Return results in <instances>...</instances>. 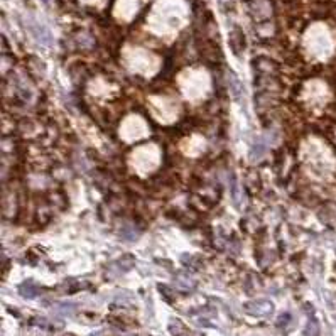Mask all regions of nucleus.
I'll use <instances>...</instances> for the list:
<instances>
[{
    "label": "nucleus",
    "mask_w": 336,
    "mask_h": 336,
    "mask_svg": "<svg viewBox=\"0 0 336 336\" xmlns=\"http://www.w3.org/2000/svg\"><path fill=\"white\" fill-rule=\"evenodd\" d=\"M274 306L269 301H250L245 304V311L248 314H257V316H264V314H270Z\"/></svg>",
    "instance_id": "1"
},
{
    "label": "nucleus",
    "mask_w": 336,
    "mask_h": 336,
    "mask_svg": "<svg viewBox=\"0 0 336 336\" xmlns=\"http://www.w3.org/2000/svg\"><path fill=\"white\" fill-rule=\"evenodd\" d=\"M230 48L237 56H240L245 49V36L239 27H235L230 34Z\"/></svg>",
    "instance_id": "2"
},
{
    "label": "nucleus",
    "mask_w": 336,
    "mask_h": 336,
    "mask_svg": "<svg viewBox=\"0 0 336 336\" xmlns=\"http://www.w3.org/2000/svg\"><path fill=\"white\" fill-rule=\"evenodd\" d=\"M19 294L22 297H26V299H32V297H36V296H39L41 294V289L38 288V286H34L32 282H22V284L19 286Z\"/></svg>",
    "instance_id": "3"
},
{
    "label": "nucleus",
    "mask_w": 336,
    "mask_h": 336,
    "mask_svg": "<svg viewBox=\"0 0 336 336\" xmlns=\"http://www.w3.org/2000/svg\"><path fill=\"white\" fill-rule=\"evenodd\" d=\"M31 32L32 34L38 38L41 43H44V44H51V36H49V32L44 29L43 26H39V24H36V22H32L31 24Z\"/></svg>",
    "instance_id": "4"
},
{
    "label": "nucleus",
    "mask_w": 336,
    "mask_h": 336,
    "mask_svg": "<svg viewBox=\"0 0 336 336\" xmlns=\"http://www.w3.org/2000/svg\"><path fill=\"white\" fill-rule=\"evenodd\" d=\"M141 232H137V228L132 227V225H125V227L120 228V237L127 241H134L139 239Z\"/></svg>",
    "instance_id": "5"
},
{
    "label": "nucleus",
    "mask_w": 336,
    "mask_h": 336,
    "mask_svg": "<svg viewBox=\"0 0 336 336\" xmlns=\"http://www.w3.org/2000/svg\"><path fill=\"white\" fill-rule=\"evenodd\" d=\"M265 150H267V145H265V142L257 141L255 144H253V147H252V152H250V159H252V161H259L262 155L265 154Z\"/></svg>",
    "instance_id": "6"
},
{
    "label": "nucleus",
    "mask_w": 336,
    "mask_h": 336,
    "mask_svg": "<svg viewBox=\"0 0 336 336\" xmlns=\"http://www.w3.org/2000/svg\"><path fill=\"white\" fill-rule=\"evenodd\" d=\"M290 321H292V316H290L289 313H284V314H282L281 318H279V321H277V326H279V328H282V326H288Z\"/></svg>",
    "instance_id": "7"
},
{
    "label": "nucleus",
    "mask_w": 336,
    "mask_h": 336,
    "mask_svg": "<svg viewBox=\"0 0 336 336\" xmlns=\"http://www.w3.org/2000/svg\"><path fill=\"white\" fill-rule=\"evenodd\" d=\"M58 311H61V314H71V311H75V306L69 304V302H63L58 306Z\"/></svg>",
    "instance_id": "8"
},
{
    "label": "nucleus",
    "mask_w": 336,
    "mask_h": 336,
    "mask_svg": "<svg viewBox=\"0 0 336 336\" xmlns=\"http://www.w3.org/2000/svg\"><path fill=\"white\" fill-rule=\"evenodd\" d=\"M31 323H32V325H38L39 328H46L48 326V321H46V319H43V318H34Z\"/></svg>",
    "instance_id": "9"
}]
</instances>
